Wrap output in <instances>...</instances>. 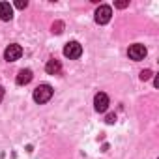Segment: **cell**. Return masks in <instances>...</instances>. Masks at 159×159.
<instances>
[{"mask_svg":"<svg viewBox=\"0 0 159 159\" xmlns=\"http://www.w3.org/2000/svg\"><path fill=\"white\" fill-rule=\"evenodd\" d=\"M52 98V88L49 84H39L34 90V101L36 103H47Z\"/></svg>","mask_w":159,"mask_h":159,"instance_id":"6da1fadb","label":"cell"},{"mask_svg":"<svg viewBox=\"0 0 159 159\" xmlns=\"http://www.w3.org/2000/svg\"><path fill=\"white\" fill-rule=\"evenodd\" d=\"M81 54H83V47H81V43H77V41H69V43H66V47H64V56H66V58H69V60H77V58H81Z\"/></svg>","mask_w":159,"mask_h":159,"instance_id":"7a4b0ae2","label":"cell"},{"mask_svg":"<svg viewBox=\"0 0 159 159\" xmlns=\"http://www.w3.org/2000/svg\"><path fill=\"white\" fill-rule=\"evenodd\" d=\"M111 17H112L111 6H99V8L96 10V23H98V25H107V23L111 21Z\"/></svg>","mask_w":159,"mask_h":159,"instance_id":"3957f363","label":"cell"},{"mask_svg":"<svg viewBox=\"0 0 159 159\" xmlns=\"http://www.w3.org/2000/svg\"><path fill=\"white\" fill-rule=\"evenodd\" d=\"M21 56H23V47L17 45V43H11V45L4 51V58H6L8 62H15V60H19Z\"/></svg>","mask_w":159,"mask_h":159,"instance_id":"277c9868","label":"cell"},{"mask_svg":"<svg viewBox=\"0 0 159 159\" xmlns=\"http://www.w3.org/2000/svg\"><path fill=\"white\" fill-rule=\"evenodd\" d=\"M146 52H148V51H146V47H144V45H140V43L131 45V47H129V51H127L129 58H131V60H137V62H139V60H142V58L146 56Z\"/></svg>","mask_w":159,"mask_h":159,"instance_id":"5b68a950","label":"cell"},{"mask_svg":"<svg viewBox=\"0 0 159 159\" xmlns=\"http://www.w3.org/2000/svg\"><path fill=\"white\" fill-rule=\"evenodd\" d=\"M94 109L98 112H105L109 109V98H107V94H103V92L96 94V98H94Z\"/></svg>","mask_w":159,"mask_h":159,"instance_id":"8992f818","label":"cell"},{"mask_svg":"<svg viewBox=\"0 0 159 159\" xmlns=\"http://www.w3.org/2000/svg\"><path fill=\"white\" fill-rule=\"evenodd\" d=\"M0 19L2 21H11L13 19V8L10 2H0Z\"/></svg>","mask_w":159,"mask_h":159,"instance_id":"52a82bcc","label":"cell"},{"mask_svg":"<svg viewBox=\"0 0 159 159\" xmlns=\"http://www.w3.org/2000/svg\"><path fill=\"white\" fill-rule=\"evenodd\" d=\"M32 81V71L30 69H21L19 71V75H17V84H28Z\"/></svg>","mask_w":159,"mask_h":159,"instance_id":"ba28073f","label":"cell"},{"mask_svg":"<svg viewBox=\"0 0 159 159\" xmlns=\"http://www.w3.org/2000/svg\"><path fill=\"white\" fill-rule=\"evenodd\" d=\"M45 69H47V73H49V75H56V73H60L62 66H60V62H58V60H49V62H47V66H45Z\"/></svg>","mask_w":159,"mask_h":159,"instance_id":"9c48e42d","label":"cell"},{"mask_svg":"<svg viewBox=\"0 0 159 159\" xmlns=\"http://www.w3.org/2000/svg\"><path fill=\"white\" fill-rule=\"evenodd\" d=\"M150 77H152V71H150V69H144V71H140V81H148Z\"/></svg>","mask_w":159,"mask_h":159,"instance_id":"30bf717a","label":"cell"},{"mask_svg":"<svg viewBox=\"0 0 159 159\" xmlns=\"http://www.w3.org/2000/svg\"><path fill=\"white\" fill-rule=\"evenodd\" d=\"M26 6H28L26 0H17V2H15V8H19V10H25Z\"/></svg>","mask_w":159,"mask_h":159,"instance_id":"8fae6325","label":"cell"},{"mask_svg":"<svg viewBox=\"0 0 159 159\" xmlns=\"http://www.w3.org/2000/svg\"><path fill=\"white\" fill-rule=\"evenodd\" d=\"M116 122V114H109L107 116V124H114Z\"/></svg>","mask_w":159,"mask_h":159,"instance_id":"7c38bea8","label":"cell"},{"mask_svg":"<svg viewBox=\"0 0 159 159\" xmlns=\"http://www.w3.org/2000/svg\"><path fill=\"white\" fill-rule=\"evenodd\" d=\"M125 6H129V2H127V0H122V2H116V8H125Z\"/></svg>","mask_w":159,"mask_h":159,"instance_id":"4fadbf2b","label":"cell"},{"mask_svg":"<svg viewBox=\"0 0 159 159\" xmlns=\"http://www.w3.org/2000/svg\"><path fill=\"white\" fill-rule=\"evenodd\" d=\"M2 98H4V88L0 86V101H2Z\"/></svg>","mask_w":159,"mask_h":159,"instance_id":"5bb4252c","label":"cell"}]
</instances>
